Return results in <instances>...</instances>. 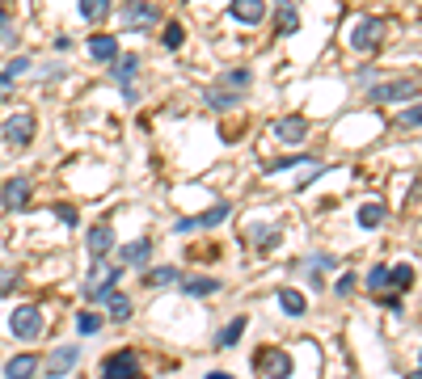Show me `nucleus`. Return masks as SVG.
Returning a JSON list of instances; mask_svg holds the SVG:
<instances>
[{"label": "nucleus", "instance_id": "c9c22d12", "mask_svg": "<svg viewBox=\"0 0 422 379\" xmlns=\"http://www.w3.org/2000/svg\"><path fill=\"white\" fill-rule=\"evenodd\" d=\"M13 287H17V266H4V270H0V295L13 291Z\"/></svg>", "mask_w": 422, "mask_h": 379}, {"label": "nucleus", "instance_id": "6ab92c4d", "mask_svg": "<svg viewBox=\"0 0 422 379\" xmlns=\"http://www.w3.org/2000/svg\"><path fill=\"white\" fill-rule=\"evenodd\" d=\"M216 291H220V278H182L186 300H203V295H216Z\"/></svg>", "mask_w": 422, "mask_h": 379}, {"label": "nucleus", "instance_id": "e433bc0d", "mask_svg": "<svg viewBox=\"0 0 422 379\" xmlns=\"http://www.w3.org/2000/svg\"><path fill=\"white\" fill-rule=\"evenodd\" d=\"M249 76H254L249 68H237V72H228L224 80H228V84H237V89H245V84H249Z\"/></svg>", "mask_w": 422, "mask_h": 379}, {"label": "nucleus", "instance_id": "7ed1b4c3", "mask_svg": "<svg viewBox=\"0 0 422 379\" xmlns=\"http://www.w3.org/2000/svg\"><path fill=\"white\" fill-rule=\"evenodd\" d=\"M8 329H13V338H21V342L42 338V308H38V304L13 308V312H8Z\"/></svg>", "mask_w": 422, "mask_h": 379}, {"label": "nucleus", "instance_id": "393cba45", "mask_svg": "<svg viewBox=\"0 0 422 379\" xmlns=\"http://www.w3.org/2000/svg\"><path fill=\"white\" fill-rule=\"evenodd\" d=\"M241 333H245V316H232V321L224 325V333L216 338V346H224V350H228V346H237V342H241Z\"/></svg>", "mask_w": 422, "mask_h": 379}, {"label": "nucleus", "instance_id": "a878e982", "mask_svg": "<svg viewBox=\"0 0 422 379\" xmlns=\"http://www.w3.org/2000/svg\"><path fill=\"white\" fill-rule=\"evenodd\" d=\"M80 17L85 21H106L110 17V0H80Z\"/></svg>", "mask_w": 422, "mask_h": 379}, {"label": "nucleus", "instance_id": "4c0bfd02", "mask_svg": "<svg viewBox=\"0 0 422 379\" xmlns=\"http://www.w3.org/2000/svg\"><path fill=\"white\" fill-rule=\"evenodd\" d=\"M355 287H359V278H355V274H342L334 291H338V295H355Z\"/></svg>", "mask_w": 422, "mask_h": 379}, {"label": "nucleus", "instance_id": "5701e85b", "mask_svg": "<svg viewBox=\"0 0 422 379\" xmlns=\"http://www.w3.org/2000/svg\"><path fill=\"white\" fill-rule=\"evenodd\" d=\"M110 72H114V80H123V84H127V80L139 72V59H135V55H118V59L110 63Z\"/></svg>", "mask_w": 422, "mask_h": 379}, {"label": "nucleus", "instance_id": "cd10ccee", "mask_svg": "<svg viewBox=\"0 0 422 379\" xmlns=\"http://www.w3.org/2000/svg\"><path fill=\"white\" fill-rule=\"evenodd\" d=\"M97 329H101V316H97V312H80V316H76V333H80V338H93Z\"/></svg>", "mask_w": 422, "mask_h": 379}, {"label": "nucleus", "instance_id": "58836bf2", "mask_svg": "<svg viewBox=\"0 0 422 379\" xmlns=\"http://www.w3.org/2000/svg\"><path fill=\"white\" fill-rule=\"evenodd\" d=\"M0 42H13V30H8V21H4V8H0Z\"/></svg>", "mask_w": 422, "mask_h": 379}, {"label": "nucleus", "instance_id": "4468645a", "mask_svg": "<svg viewBox=\"0 0 422 379\" xmlns=\"http://www.w3.org/2000/svg\"><path fill=\"white\" fill-rule=\"evenodd\" d=\"M228 13H232L241 25H258V21L266 17V0H232Z\"/></svg>", "mask_w": 422, "mask_h": 379}, {"label": "nucleus", "instance_id": "c756f323", "mask_svg": "<svg viewBox=\"0 0 422 379\" xmlns=\"http://www.w3.org/2000/svg\"><path fill=\"white\" fill-rule=\"evenodd\" d=\"M182 38H186V30H182V25H165V34H161V42H165L169 51H178V46H182Z\"/></svg>", "mask_w": 422, "mask_h": 379}, {"label": "nucleus", "instance_id": "473e14b6", "mask_svg": "<svg viewBox=\"0 0 422 379\" xmlns=\"http://www.w3.org/2000/svg\"><path fill=\"white\" fill-rule=\"evenodd\" d=\"M249 240H258V249H271L279 240V232L275 228H258V232H249Z\"/></svg>", "mask_w": 422, "mask_h": 379}, {"label": "nucleus", "instance_id": "0eeeda50", "mask_svg": "<svg viewBox=\"0 0 422 379\" xmlns=\"http://www.w3.org/2000/svg\"><path fill=\"white\" fill-rule=\"evenodd\" d=\"M385 30H389V25H385L380 17H359V21L351 25V46H355V51H376L380 38H385Z\"/></svg>", "mask_w": 422, "mask_h": 379}, {"label": "nucleus", "instance_id": "6e6552de", "mask_svg": "<svg viewBox=\"0 0 422 379\" xmlns=\"http://www.w3.org/2000/svg\"><path fill=\"white\" fill-rule=\"evenodd\" d=\"M4 143L8 148H30V139H34V114L30 110H17V114H8L4 118Z\"/></svg>", "mask_w": 422, "mask_h": 379}, {"label": "nucleus", "instance_id": "f704fd0d", "mask_svg": "<svg viewBox=\"0 0 422 379\" xmlns=\"http://www.w3.org/2000/svg\"><path fill=\"white\" fill-rule=\"evenodd\" d=\"M397 127H402V131H410V127H422V105H414V110H406V114L397 118Z\"/></svg>", "mask_w": 422, "mask_h": 379}, {"label": "nucleus", "instance_id": "f03ea898", "mask_svg": "<svg viewBox=\"0 0 422 379\" xmlns=\"http://www.w3.org/2000/svg\"><path fill=\"white\" fill-rule=\"evenodd\" d=\"M368 97L376 105H389V101H410V97H422V84L414 76H402V80H385V84H372Z\"/></svg>", "mask_w": 422, "mask_h": 379}, {"label": "nucleus", "instance_id": "2f4dec72", "mask_svg": "<svg viewBox=\"0 0 422 379\" xmlns=\"http://www.w3.org/2000/svg\"><path fill=\"white\" fill-rule=\"evenodd\" d=\"M389 283H393V287H410V283H414V270H410V266H393V270H389Z\"/></svg>", "mask_w": 422, "mask_h": 379}, {"label": "nucleus", "instance_id": "423d86ee", "mask_svg": "<svg viewBox=\"0 0 422 379\" xmlns=\"http://www.w3.org/2000/svg\"><path fill=\"white\" fill-rule=\"evenodd\" d=\"M144 367L135 359V350H118V354H106L101 359V379H139Z\"/></svg>", "mask_w": 422, "mask_h": 379}, {"label": "nucleus", "instance_id": "4be33fe9", "mask_svg": "<svg viewBox=\"0 0 422 379\" xmlns=\"http://www.w3.org/2000/svg\"><path fill=\"white\" fill-rule=\"evenodd\" d=\"M178 283V266H156V270H144V287H169Z\"/></svg>", "mask_w": 422, "mask_h": 379}, {"label": "nucleus", "instance_id": "9d476101", "mask_svg": "<svg viewBox=\"0 0 422 379\" xmlns=\"http://www.w3.org/2000/svg\"><path fill=\"white\" fill-rule=\"evenodd\" d=\"M76 359H80V350H76V346H59V350H51V354H46V363H42L38 371H42V375H51V379H63L72 367H76Z\"/></svg>", "mask_w": 422, "mask_h": 379}, {"label": "nucleus", "instance_id": "aec40b11", "mask_svg": "<svg viewBox=\"0 0 422 379\" xmlns=\"http://www.w3.org/2000/svg\"><path fill=\"white\" fill-rule=\"evenodd\" d=\"M97 304H106L114 321H127V316H131V300H127V295H123L118 287H110V291H106V295H101Z\"/></svg>", "mask_w": 422, "mask_h": 379}, {"label": "nucleus", "instance_id": "2eb2a0df", "mask_svg": "<svg viewBox=\"0 0 422 379\" xmlns=\"http://www.w3.org/2000/svg\"><path fill=\"white\" fill-rule=\"evenodd\" d=\"M89 55H93L97 63H114V59H118V38H114V34H97V38H89Z\"/></svg>", "mask_w": 422, "mask_h": 379}, {"label": "nucleus", "instance_id": "9b49d317", "mask_svg": "<svg viewBox=\"0 0 422 379\" xmlns=\"http://www.w3.org/2000/svg\"><path fill=\"white\" fill-rule=\"evenodd\" d=\"M30 190H34V186H30V177H8V181L0 186V203H4L8 211H17V207H25V203H30Z\"/></svg>", "mask_w": 422, "mask_h": 379}, {"label": "nucleus", "instance_id": "b1692460", "mask_svg": "<svg viewBox=\"0 0 422 379\" xmlns=\"http://www.w3.org/2000/svg\"><path fill=\"white\" fill-rule=\"evenodd\" d=\"M279 308H283L287 316H304V312H309V304H304L300 291H279Z\"/></svg>", "mask_w": 422, "mask_h": 379}, {"label": "nucleus", "instance_id": "1a4fd4ad", "mask_svg": "<svg viewBox=\"0 0 422 379\" xmlns=\"http://www.w3.org/2000/svg\"><path fill=\"white\" fill-rule=\"evenodd\" d=\"M254 367H258L266 379H287V375H292V359H287V350H279V346H266V350H258Z\"/></svg>", "mask_w": 422, "mask_h": 379}, {"label": "nucleus", "instance_id": "c85d7f7f", "mask_svg": "<svg viewBox=\"0 0 422 379\" xmlns=\"http://www.w3.org/2000/svg\"><path fill=\"white\" fill-rule=\"evenodd\" d=\"M292 165H317V160H309V156H283V160H271L266 173H283V169H292Z\"/></svg>", "mask_w": 422, "mask_h": 379}, {"label": "nucleus", "instance_id": "f8f14e48", "mask_svg": "<svg viewBox=\"0 0 422 379\" xmlns=\"http://www.w3.org/2000/svg\"><path fill=\"white\" fill-rule=\"evenodd\" d=\"M85 245H89V257H93V262H101V257L114 249V228H110V224H93V228H89V236H85Z\"/></svg>", "mask_w": 422, "mask_h": 379}, {"label": "nucleus", "instance_id": "a211bd4d", "mask_svg": "<svg viewBox=\"0 0 422 379\" xmlns=\"http://www.w3.org/2000/svg\"><path fill=\"white\" fill-rule=\"evenodd\" d=\"M275 25H279V34H296V30H300V13H296V4L279 0V4H275Z\"/></svg>", "mask_w": 422, "mask_h": 379}, {"label": "nucleus", "instance_id": "f3484780", "mask_svg": "<svg viewBox=\"0 0 422 379\" xmlns=\"http://www.w3.org/2000/svg\"><path fill=\"white\" fill-rule=\"evenodd\" d=\"M38 367H42V363H38L34 354H17V359L4 363V379H34L38 375Z\"/></svg>", "mask_w": 422, "mask_h": 379}, {"label": "nucleus", "instance_id": "ddd939ff", "mask_svg": "<svg viewBox=\"0 0 422 379\" xmlns=\"http://www.w3.org/2000/svg\"><path fill=\"white\" fill-rule=\"evenodd\" d=\"M271 131H275L283 143H304V139H309V122H304L300 114H292V118H279Z\"/></svg>", "mask_w": 422, "mask_h": 379}, {"label": "nucleus", "instance_id": "39448f33", "mask_svg": "<svg viewBox=\"0 0 422 379\" xmlns=\"http://www.w3.org/2000/svg\"><path fill=\"white\" fill-rule=\"evenodd\" d=\"M228 215H232V203H216V207H207L203 215H186V219H178V224H173V232H178V236H186V232H199V228H220Z\"/></svg>", "mask_w": 422, "mask_h": 379}, {"label": "nucleus", "instance_id": "bb28decb", "mask_svg": "<svg viewBox=\"0 0 422 379\" xmlns=\"http://www.w3.org/2000/svg\"><path fill=\"white\" fill-rule=\"evenodd\" d=\"M207 101H211L216 110H232V105L241 101V93H232V89H224V84H220V89H211V93H207Z\"/></svg>", "mask_w": 422, "mask_h": 379}, {"label": "nucleus", "instance_id": "412c9836", "mask_svg": "<svg viewBox=\"0 0 422 379\" xmlns=\"http://www.w3.org/2000/svg\"><path fill=\"white\" fill-rule=\"evenodd\" d=\"M385 215H389V207H385V203H364V207H359V228H368V232H372V228H380V224H385Z\"/></svg>", "mask_w": 422, "mask_h": 379}, {"label": "nucleus", "instance_id": "7c9ffc66", "mask_svg": "<svg viewBox=\"0 0 422 379\" xmlns=\"http://www.w3.org/2000/svg\"><path fill=\"white\" fill-rule=\"evenodd\" d=\"M25 72H30V55H13V59H8V68H4V76H13V80H17V76H25Z\"/></svg>", "mask_w": 422, "mask_h": 379}, {"label": "nucleus", "instance_id": "79ce46f5", "mask_svg": "<svg viewBox=\"0 0 422 379\" xmlns=\"http://www.w3.org/2000/svg\"><path fill=\"white\" fill-rule=\"evenodd\" d=\"M406 379H422V371H414V375H406Z\"/></svg>", "mask_w": 422, "mask_h": 379}, {"label": "nucleus", "instance_id": "72a5a7b5", "mask_svg": "<svg viewBox=\"0 0 422 379\" xmlns=\"http://www.w3.org/2000/svg\"><path fill=\"white\" fill-rule=\"evenodd\" d=\"M385 283H389V270H385V266H372V270H368V287H372V291H385Z\"/></svg>", "mask_w": 422, "mask_h": 379}, {"label": "nucleus", "instance_id": "a19ab883", "mask_svg": "<svg viewBox=\"0 0 422 379\" xmlns=\"http://www.w3.org/2000/svg\"><path fill=\"white\" fill-rule=\"evenodd\" d=\"M207 379H232V375H228V371H211Z\"/></svg>", "mask_w": 422, "mask_h": 379}, {"label": "nucleus", "instance_id": "20e7f679", "mask_svg": "<svg viewBox=\"0 0 422 379\" xmlns=\"http://www.w3.org/2000/svg\"><path fill=\"white\" fill-rule=\"evenodd\" d=\"M118 17H123V25H127V30H135V34H148V30L161 21L156 4H148V0H127V4L118 8Z\"/></svg>", "mask_w": 422, "mask_h": 379}, {"label": "nucleus", "instance_id": "f257e3e1", "mask_svg": "<svg viewBox=\"0 0 422 379\" xmlns=\"http://www.w3.org/2000/svg\"><path fill=\"white\" fill-rule=\"evenodd\" d=\"M118 274H123V266L93 262V266H89V274H85V304H97L110 287H118Z\"/></svg>", "mask_w": 422, "mask_h": 379}, {"label": "nucleus", "instance_id": "dca6fc26", "mask_svg": "<svg viewBox=\"0 0 422 379\" xmlns=\"http://www.w3.org/2000/svg\"><path fill=\"white\" fill-rule=\"evenodd\" d=\"M152 257V240L144 236V240H131V245H123L118 249V266H144Z\"/></svg>", "mask_w": 422, "mask_h": 379}, {"label": "nucleus", "instance_id": "ea45409f", "mask_svg": "<svg viewBox=\"0 0 422 379\" xmlns=\"http://www.w3.org/2000/svg\"><path fill=\"white\" fill-rule=\"evenodd\" d=\"M8 89H13V76H4V72H0V101L8 97Z\"/></svg>", "mask_w": 422, "mask_h": 379}]
</instances>
